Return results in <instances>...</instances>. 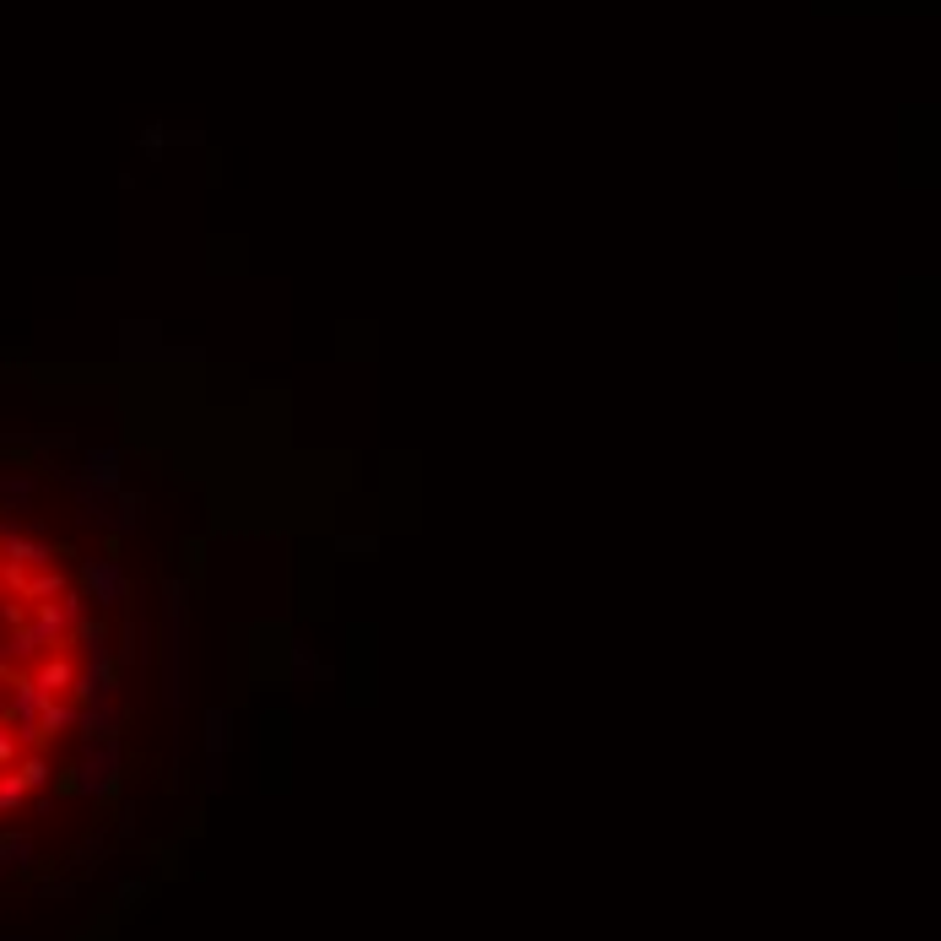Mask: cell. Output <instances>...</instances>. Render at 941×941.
Segmentation results:
<instances>
[{
    "label": "cell",
    "mask_w": 941,
    "mask_h": 941,
    "mask_svg": "<svg viewBox=\"0 0 941 941\" xmlns=\"http://www.w3.org/2000/svg\"><path fill=\"white\" fill-rule=\"evenodd\" d=\"M190 698V579H168L163 585V704L168 714H184Z\"/></svg>",
    "instance_id": "6da1fadb"
},
{
    "label": "cell",
    "mask_w": 941,
    "mask_h": 941,
    "mask_svg": "<svg viewBox=\"0 0 941 941\" xmlns=\"http://www.w3.org/2000/svg\"><path fill=\"white\" fill-rule=\"evenodd\" d=\"M119 785V741H87L82 758L71 768L76 795H109Z\"/></svg>",
    "instance_id": "7a4b0ae2"
},
{
    "label": "cell",
    "mask_w": 941,
    "mask_h": 941,
    "mask_svg": "<svg viewBox=\"0 0 941 941\" xmlns=\"http://www.w3.org/2000/svg\"><path fill=\"white\" fill-rule=\"evenodd\" d=\"M82 595L87 601H98V612H114V606L130 601V574L119 568L114 558H87L82 563Z\"/></svg>",
    "instance_id": "3957f363"
},
{
    "label": "cell",
    "mask_w": 941,
    "mask_h": 941,
    "mask_svg": "<svg viewBox=\"0 0 941 941\" xmlns=\"http://www.w3.org/2000/svg\"><path fill=\"white\" fill-rule=\"evenodd\" d=\"M233 741V714L228 709H206V790H222V752Z\"/></svg>",
    "instance_id": "277c9868"
},
{
    "label": "cell",
    "mask_w": 941,
    "mask_h": 941,
    "mask_svg": "<svg viewBox=\"0 0 941 941\" xmlns=\"http://www.w3.org/2000/svg\"><path fill=\"white\" fill-rule=\"evenodd\" d=\"M119 725H125V709H119L114 698L82 704V714H76V731H82L87 741H114V736H119Z\"/></svg>",
    "instance_id": "5b68a950"
},
{
    "label": "cell",
    "mask_w": 941,
    "mask_h": 941,
    "mask_svg": "<svg viewBox=\"0 0 941 941\" xmlns=\"http://www.w3.org/2000/svg\"><path fill=\"white\" fill-rule=\"evenodd\" d=\"M17 779L28 785V795L33 790H49V785H55V763H49L44 752H22V758H17Z\"/></svg>",
    "instance_id": "8992f818"
},
{
    "label": "cell",
    "mask_w": 941,
    "mask_h": 941,
    "mask_svg": "<svg viewBox=\"0 0 941 941\" xmlns=\"http://www.w3.org/2000/svg\"><path fill=\"white\" fill-rule=\"evenodd\" d=\"M76 714H82V704L76 698H49V709H44V736H65V731H76Z\"/></svg>",
    "instance_id": "52a82bcc"
},
{
    "label": "cell",
    "mask_w": 941,
    "mask_h": 941,
    "mask_svg": "<svg viewBox=\"0 0 941 941\" xmlns=\"http://www.w3.org/2000/svg\"><path fill=\"white\" fill-rule=\"evenodd\" d=\"M87 482H98L103 493H114V487H119V455H114V449H92V455H87Z\"/></svg>",
    "instance_id": "ba28073f"
},
{
    "label": "cell",
    "mask_w": 941,
    "mask_h": 941,
    "mask_svg": "<svg viewBox=\"0 0 941 941\" xmlns=\"http://www.w3.org/2000/svg\"><path fill=\"white\" fill-rule=\"evenodd\" d=\"M22 801H28V785L17 779V768H6V774H0V812H17Z\"/></svg>",
    "instance_id": "9c48e42d"
},
{
    "label": "cell",
    "mask_w": 941,
    "mask_h": 941,
    "mask_svg": "<svg viewBox=\"0 0 941 941\" xmlns=\"http://www.w3.org/2000/svg\"><path fill=\"white\" fill-rule=\"evenodd\" d=\"M379 541H368V536H341V552H374Z\"/></svg>",
    "instance_id": "30bf717a"
}]
</instances>
